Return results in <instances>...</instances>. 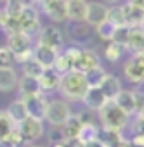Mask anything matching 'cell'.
Returning <instances> with one entry per match:
<instances>
[{
  "instance_id": "obj_9",
  "label": "cell",
  "mask_w": 144,
  "mask_h": 147,
  "mask_svg": "<svg viewBox=\"0 0 144 147\" xmlns=\"http://www.w3.org/2000/svg\"><path fill=\"white\" fill-rule=\"evenodd\" d=\"M81 53V49L75 47V46H71L68 47L65 52L59 53L57 59H56V63H55V68L59 71L63 75V74L69 72L74 69V63H75V59L77 56Z\"/></svg>"
},
{
  "instance_id": "obj_3",
  "label": "cell",
  "mask_w": 144,
  "mask_h": 147,
  "mask_svg": "<svg viewBox=\"0 0 144 147\" xmlns=\"http://www.w3.org/2000/svg\"><path fill=\"white\" fill-rule=\"evenodd\" d=\"M19 22H21V31H24L25 34H28L30 37L37 35L41 32V25L38 21V13L37 10L32 7V5L24 6L22 10L19 12Z\"/></svg>"
},
{
  "instance_id": "obj_31",
  "label": "cell",
  "mask_w": 144,
  "mask_h": 147,
  "mask_svg": "<svg viewBox=\"0 0 144 147\" xmlns=\"http://www.w3.org/2000/svg\"><path fill=\"white\" fill-rule=\"evenodd\" d=\"M44 71H46V68H44L35 57L27 60V62L24 63V75L34 77V78H40V77L43 75Z\"/></svg>"
},
{
  "instance_id": "obj_33",
  "label": "cell",
  "mask_w": 144,
  "mask_h": 147,
  "mask_svg": "<svg viewBox=\"0 0 144 147\" xmlns=\"http://www.w3.org/2000/svg\"><path fill=\"white\" fill-rule=\"evenodd\" d=\"M85 75H87V80H88L90 87H100L107 74L104 72V69H103L102 66H96L94 69L88 71Z\"/></svg>"
},
{
  "instance_id": "obj_17",
  "label": "cell",
  "mask_w": 144,
  "mask_h": 147,
  "mask_svg": "<svg viewBox=\"0 0 144 147\" xmlns=\"http://www.w3.org/2000/svg\"><path fill=\"white\" fill-rule=\"evenodd\" d=\"M88 3L85 0H68V19L69 21H87Z\"/></svg>"
},
{
  "instance_id": "obj_12",
  "label": "cell",
  "mask_w": 144,
  "mask_h": 147,
  "mask_svg": "<svg viewBox=\"0 0 144 147\" xmlns=\"http://www.w3.org/2000/svg\"><path fill=\"white\" fill-rule=\"evenodd\" d=\"M96 66H100V59L91 50H81V53L77 56L75 63H74V69L84 74L94 69Z\"/></svg>"
},
{
  "instance_id": "obj_30",
  "label": "cell",
  "mask_w": 144,
  "mask_h": 147,
  "mask_svg": "<svg viewBox=\"0 0 144 147\" xmlns=\"http://www.w3.org/2000/svg\"><path fill=\"white\" fill-rule=\"evenodd\" d=\"M99 136H100V131L93 122H84L82 129H81L79 136H78V140L84 144V143H88L91 140L99 138Z\"/></svg>"
},
{
  "instance_id": "obj_27",
  "label": "cell",
  "mask_w": 144,
  "mask_h": 147,
  "mask_svg": "<svg viewBox=\"0 0 144 147\" xmlns=\"http://www.w3.org/2000/svg\"><path fill=\"white\" fill-rule=\"evenodd\" d=\"M128 49L127 44H122V43H118V41H110L109 44H107L106 50H104V56L107 60H110V62H116V60H119V57H121L124 55V52Z\"/></svg>"
},
{
  "instance_id": "obj_2",
  "label": "cell",
  "mask_w": 144,
  "mask_h": 147,
  "mask_svg": "<svg viewBox=\"0 0 144 147\" xmlns=\"http://www.w3.org/2000/svg\"><path fill=\"white\" fill-rule=\"evenodd\" d=\"M99 113H100V119L104 128L121 131L128 124L129 115L113 99L107 100V103L99 110Z\"/></svg>"
},
{
  "instance_id": "obj_32",
  "label": "cell",
  "mask_w": 144,
  "mask_h": 147,
  "mask_svg": "<svg viewBox=\"0 0 144 147\" xmlns=\"http://www.w3.org/2000/svg\"><path fill=\"white\" fill-rule=\"evenodd\" d=\"M107 19H110L116 27L127 25V16H125V9H124V6H113V7H109Z\"/></svg>"
},
{
  "instance_id": "obj_19",
  "label": "cell",
  "mask_w": 144,
  "mask_h": 147,
  "mask_svg": "<svg viewBox=\"0 0 144 147\" xmlns=\"http://www.w3.org/2000/svg\"><path fill=\"white\" fill-rule=\"evenodd\" d=\"M128 49L135 55L144 53V28L141 25L131 27V34L128 40Z\"/></svg>"
},
{
  "instance_id": "obj_8",
  "label": "cell",
  "mask_w": 144,
  "mask_h": 147,
  "mask_svg": "<svg viewBox=\"0 0 144 147\" xmlns=\"http://www.w3.org/2000/svg\"><path fill=\"white\" fill-rule=\"evenodd\" d=\"M27 103L30 116H34L37 119H46V113H47V106H49V102H47L43 94H31V96H24L22 97Z\"/></svg>"
},
{
  "instance_id": "obj_39",
  "label": "cell",
  "mask_w": 144,
  "mask_h": 147,
  "mask_svg": "<svg viewBox=\"0 0 144 147\" xmlns=\"http://www.w3.org/2000/svg\"><path fill=\"white\" fill-rule=\"evenodd\" d=\"M135 131L137 134H144V118L140 116L138 121L135 122Z\"/></svg>"
},
{
  "instance_id": "obj_21",
  "label": "cell",
  "mask_w": 144,
  "mask_h": 147,
  "mask_svg": "<svg viewBox=\"0 0 144 147\" xmlns=\"http://www.w3.org/2000/svg\"><path fill=\"white\" fill-rule=\"evenodd\" d=\"M124 9H125V16H127V25L137 27L144 22V7L127 3Z\"/></svg>"
},
{
  "instance_id": "obj_46",
  "label": "cell",
  "mask_w": 144,
  "mask_h": 147,
  "mask_svg": "<svg viewBox=\"0 0 144 147\" xmlns=\"http://www.w3.org/2000/svg\"><path fill=\"white\" fill-rule=\"evenodd\" d=\"M141 27H143V28H144V22H143V24H141Z\"/></svg>"
},
{
  "instance_id": "obj_43",
  "label": "cell",
  "mask_w": 144,
  "mask_h": 147,
  "mask_svg": "<svg viewBox=\"0 0 144 147\" xmlns=\"http://www.w3.org/2000/svg\"><path fill=\"white\" fill-rule=\"evenodd\" d=\"M140 116H143V118H144V107H143V110L140 112Z\"/></svg>"
},
{
  "instance_id": "obj_26",
  "label": "cell",
  "mask_w": 144,
  "mask_h": 147,
  "mask_svg": "<svg viewBox=\"0 0 144 147\" xmlns=\"http://www.w3.org/2000/svg\"><path fill=\"white\" fill-rule=\"evenodd\" d=\"M18 128V124L15 122V119L10 116V113L7 110H3L0 115V138H6L9 134H12Z\"/></svg>"
},
{
  "instance_id": "obj_36",
  "label": "cell",
  "mask_w": 144,
  "mask_h": 147,
  "mask_svg": "<svg viewBox=\"0 0 144 147\" xmlns=\"http://www.w3.org/2000/svg\"><path fill=\"white\" fill-rule=\"evenodd\" d=\"M129 34H131V27H129V25L118 27L116 34H115V37H113V41H118V43H122V44H127V46H128Z\"/></svg>"
},
{
  "instance_id": "obj_44",
  "label": "cell",
  "mask_w": 144,
  "mask_h": 147,
  "mask_svg": "<svg viewBox=\"0 0 144 147\" xmlns=\"http://www.w3.org/2000/svg\"><path fill=\"white\" fill-rule=\"evenodd\" d=\"M32 3H38V2H41V0H31Z\"/></svg>"
},
{
  "instance_id": "obj_14",
  "label": "cell",
  "mask_w": 144,
  "mask_h": 147,
  "mask_svg": "<svg viewBox=\"0 0 144 147\" xmlns=\"http://www.w3.org/2000/svg\"><path fill=\"white\" fill-rule=\"evenodd\" d=\"M82 100H84V103H85L90 109L100 110L107 103V100H110V99H107V96L104 94L102 87H90Z\"/></svg>"
},
{
  "instance_id": "obj_38",
  "label": "cell",
  "mask_w": 144,
  "mask_h": 147,
  "mask_svg": "<svg viewBox=\"0 0 144 147\" xmlns=\"http://www.w3.org/2000/svg\"><path fill=\"white\" fill-rule=\"evenodd\" d=\"M82 147H106V144L100 138H96V140H91L88 143H84Z\"/></svg>"
},
{
  "instance_id": "obj_13",
  "label": "cell",
  "mask_w": 144,
  "mask_h": 147,
  "mask_svg": "<svg viewBox=\"0 0 144 147\" xmlns=\"http://www.w3.org/2000/svg\"><path fill=\"white\" fill-rule=\"evenodd\" d=\"M7 46L15 52L16 56H19L24 52H27L31 49V37L28 34H25L24 31L10 32L7 37Z\"/></svg>"
},
{
  "instance_id": "obj_20",
  "label": "cell",
  "mask_w": 144,
  "mask_h": 147,
  "mask_svg": "<svg viewBox=\"0 0 144 147\" xmlns=\"http://www.w3.org/2000/svg\"><path fill=\"white\" fill-rule=\"evenodd\" d=\"M16 84H18L16 72L10 66H0V90L10 91L15 88Z\"/></svg>"
},
{
  "instance_id": "obj_34",
  "label": "cell",
  "mask_w": 144,
  "mask_h": 147,
  "mask_svg": "<svg viewBox=\"0 0 144 147\" xmlns=\"http://www.w3.org/2000/svg\"><path fill=\"white\" fill-rule=\"evenodd\" d=\"M99 138L106 144V147H110L112 144H115V143H118L119 140H121V136H119V131L110 129V128H104V127H103V129L100 131Z\"/></svg>"
},
{
  "instance_id": "obj_15",
  "label": "cell",
  "mask_w": 144,
  "mask_h": 147,
  "mask_svg": "<svg viewBox=\"0 0 144 147\" xmlns=\"http://www.w3.org/2000/svg\"><path fill=\"white\" fill-rule=\"evenodd\" d=\"M57 56H59L57 50H55V49H52L49 46L40 44V43L34 50V57L37 59L44 68H53L55 63H56Z\"/></svg>"
},
{
  "instance_id": "obj_11",
  "label": "cell",
  "mask_w": 144,
  "mask_h": 147,
  "mask_svg": "<svg viewBox=\"0 0 144 147\" xmlns=\"http://www.w3.org/2000/svg\"><path fill=\"white\" fill-rule=\"evenodd\" d=\"M40 44L49 46V47L55 49V50H59V49L63 46V35H62L61 30H57L53 25L41 28V32H40Z\"/></svg>"
},
{
  "instance_id": "obj_4",
  "label": "cell",
  "mask_w": 144,
  "mask_h": 147,
  "mask_svg": "<svg viewBox=\"0 0 144 147\" xmlns=\"http://www.w3.org/2000/svg\"><path fill=\"white\" fill-rule=\"evenodd\" d=\"M72 116L69 105L66 102L62 100H52L49 102L47 106V113H46V119L49 124L57 127V125H63L65 122Z\"/></svg>"
},
{
  "instance_id": "obj_42",
  "label": "cell",
  "mask_w": 144,
  "mask_h": 147,
  "mask_svg": "<svg viewBox=\"0 0 144 147\" xmlns=\"http://www.w3.org/2000/svg\"><path fill=\"white\" fill-rule=\"evenodd\" d=\"M104 2H107V3H115V2H118V0H104Z\"/></svg>"
},
{
  "instance_id": "obj_10",
  "label": "cell",
  "mask_w": 144,
  "mask_h": 147,
  "mask_svg": "<svg viewBox=\"0 0 144 147\" xmlns=\"http://www.w3.org/2000/svg\"><path fill=\"white\" fill-rule=\"evenodd\" d=\"M38 80H40V85H41L43 93H53L57 88H61L62 75H61V72L53 66V68H46V71L43 72V75Z\"/></svg>"
},
{
  "instance_id": "obj_35",
  "label": "cell",
  "mask_w": 144,
  "mask_h": 147,
  "mask_svg": "<svg viewBox=\"0 0 144 147\" xmlns=\"http://www.w3.org/2000/svg\"><path fill=\"white\" fill-rule=\"evenodd\" d=\"M13 62H16V55L12 49L7 47H2L0 50V65L2 66H10Z\"/></svg>"
},
{
  "instance_id": "obj_40",
  "label": "cell",
  "mask_w": 144,
  "mask_h": 147,
  "mask_svg": "<svg viewBox=\"0 0 144 147\" xmlns=\"http://www.w3.org/2000/svg\"><path fill=\"white\" fill-rule=\"evenodd\" d=\"M110 147H133V143H129V141H127V140L121 138V140H119L118 143L112 144Z\"/></svg>"
},
{
  "instance_id": "obj_41",
  "label": "cell",
  "mask_w": 144,
  "mask_h": 147,
  "mask_svg": "<svg viewBox=\"0 0 144 147\" xmlns=\"http://www.w3.org/2000/svg\"><path fill=\"white\" fill-rule=\"evenodd\" d=\"M128 3H131V5H135V6H141V7H144V0H128Z\"/></svg>"
},
{
  "instance_id": "obj_45",
  "label": "cell",
  "mask_w": 144,
  "mask_h": 147,
  "mask_svg": "<svg viewBox=\"0 0 144 147\" xmlns=\"http://www.w3.org/2000/svg\"><path fill=\"white\" fill-rule=\"evenodd\" d=\"M31 147H43V146H31Z\"/></svg>"
},
{
  "instance_id": "obj_7",
  "label": "cell",
  "mask_w": 144,
  "mask_h": 147,
  "mask_svg": "<svg viewBox=\"0 0 144 147\" xmlns=\"http://www.w3.org/2000/svg\"><path fill=\"white\" fill-rule=\"evenodd\" d=\"M124 72L129 81L144 82V53L133 56L124 66Z\"/></svg>"
},
{
  "instance_id": "obj_47",
  "label": "cell",
  "mask_w": 144,
  "mask_h": 147,
  "mask_svg": "<svg viewBox=\"0 0 144 147\" xmlns=\"http://www.w3.org/2000/svg\"><path fill=\"white\" fill-rule=\"evenodd\" d=\"M2 2H3V3H5V2H6V0H2Z\"/></svg>"
},
{
  "instance_id": "obj_37",
  "label": "cell",
  "mask_w": 144,
  "mask_h": 147,
  "mask_svg": "<svg viewBox=\"0 0 144 147\" xmlns=\"http://www.w3.org/2000/svg\"><path fill=\"white\" fill-rule=\"evenodd\" d=\"M134 99H135L137 112H141L143 107H144V93L143 91H134Z\"/></svg>"
},
{
  "instance_id": "obj_25",
  "label": "cell",
  "mask_w": 144,
  "mask_h": 147,
  "mask_svg": "<svg viewBox=\"0 0 144 147\" xmlns=\"http://www.w3.org/2000/svg\"><path fill=\"white\" fill-rule=\"evenodd\" d=\"M100 87L104 91V94L107 96V99H115V97L122 91L121 81H119L118 77H115V75H106V78L102 82Z\"/></svg>"
},
{
  "instance_id": "obj_6",
  "label": "cell",
  "mask_w": 144,
  "mask_h": 147,
  "mask_svg": "<svg viewBox=\"0 0 144 147\" xmlns=\"http://www.w3.org/2000/svg\"><path fill=\"white\" fill-rule=\"evenodd\" d=\"M18 128H19L24 140H25L27 143H31L34 140L40 138L43 136V132H44L41 119H37L34 116H28L25 121L21 122V124L18 125Z\"/></svg>"
},
{
  "instance_id": "obj_16",
  "label": "cell",
  "mask_w": 144,
  "mask_h": 147,
  "mask_svg": "<svg viewBox=\"0 0 144 147\" xmlns=\"http://www.w3.org/2000/svg\"><path fill=\"white\" fill-rule=\"evenodd\" d=\"M109 7H106L103 3L99 2H91L88 3V13H87V22L93 27H97L100 22L107 19Z\"/></svg>"
},
{
  "instance_id": "obj_29",
  "label": "cell",
  "mask_w": 144,
  "mask_h": 147,
  "mask_svg": "<svg viewBox=\"0 0 144 147\" xmlns=\"http://www.w3.org/2000/svg\"><path fill=\"white\" fill-rule=\"evenodd\" d=\"M116 30H118V27L115 25L110 19H104L103 22H100L99 25L96 27L97 34L102 37L103 40H107V41H112L113 40V37L116 34Z\"/></svg>"
},
{
  "instance_id": "obj_1",
  "label": "cell",
  "mask_w": 144,
  "mask_h": 147,
  "mask_svg": "<svg viewBox=\"0 0 144 147\" xmlns=\"http://www.w3.org/2000/svg\"><path fill=\"white\" fill-rule=\"evenodd\" d=\"M88 88H90V84L85 74L77 69H72L62 75L61 88L59 90L69 100H82Z\"/></svg>"
},
{
  "instance_id": "obj_22",
  "label": "cell",
  "mask_w": 144,
  "mask_h": 147,
  "mask_svg": "<svg viewBox=\"0 0 144 147\" xmlns=\"http://www.w3.org/2000/svg\"><path fill=\"white\" fill-rule=\"evenodd\" d=\"M6 110L10 113V116L15 119V122H16L18 125L30 116L27 103H25V100H24V99H22V100H16V102H13V103H10L9 107H7Z\"/></svg>"
},
{
  "instance_id": "obj_28",
  "label": "cell",
  "mask_w": 144,
  "mask_h": 147,
  "mask_svg": "<svg viewBox=\"0 0 144 147\" xmlns=\"http://www.w3.org/2000/svg\"><path fill=\"white\" fill-rule=\"evenodd\" d=\"M72 25H71V35L74 37L75 40L78 41H82L84 38H87L90 35V31H88V25L90 24L87 21H71Z\"/></svg>"
},
{
  "instance_id": "obj_5",
  "label": "cell",
  "mask_w": 144,
  "mask_h": 147,
  "mask_svg": "<svg viewBox=\"0 0 144 147\" xmlns=\"http://www.w3.org/2000/svg\"><path fill=\"white\" fill-rule=\"evenodd\" d=\"M43 12L53 22H63L68 19V0H41Z\"/></svg>"
},
{
  "instance_id": "obj_23",
  "label": "cell",
  "mask_w": 144,
  "mask_h": 147,
  "mask_svg": "<svg viewBox=\"0 0 144 147\" xmlns=\"http://www.w3.org/2000/svg\"><path fill=\"white\" fill-rule=\"evenodd\" d=\"M19 91L24 96H31V94H38L43 93L41 91V85H40V80L34 78V77H28L24 75L21 82H19Z\"/></svg>"
},
{
  "instance_id": "obj_24",
  "label": "cell",
  "mask_w": 144,
  "mask_h": 147,
  "mask_svg": "<svg viewBox=\"0 0 144 147\" xmlns=\"http://www.w3.org/2000/svg\"><path fill=\"white\" fill-rule=\"evenodd\" d=\"M119 106H121L128 115L137 112L135 107V99H134V91H128V90H122L115 99H113Z\"/></svg>"
},
{
  "instance_id": "obj_18",
  "label": "cell",
  "mask_w": 144,
  "mask_h": 147,
  "mask_svg": "<svg viewBox=\"0 0 144 147\" xmlns=\"http://www.w3.org/2000/svg\"><path fill=\"white\" fill-rule=\"evenodd\" d=\"M82 125H84V119L82 116H77V115H72L65 124L62 125L63 129H62V134L65 140H78V136L82 129Z\"/></svg>"
}]
</instances>
